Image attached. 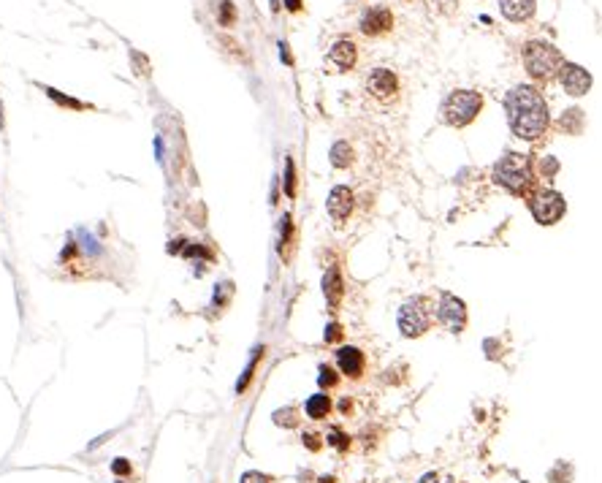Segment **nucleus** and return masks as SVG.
Instances as JSON below:
<instances>
[{
  "label": "nucleus",
  "instance_id": "2",
  "mask_svg": "<svg viewBox=\"0 0 602 483\" xmlns=\"http://www.w3.org/2000/svg\"><path fill=\"white\" fill-rule=\"evenodd\" d=\"M494 179L497 185H502L505 190L516 193V196H526L534 187V172H532V161L521 152H508L497 161L494 166Z\"/></svg>",
  "mask_w": 602,
  "mask_h": 483
},
{
  "label": "nucleus",
  "instance_id": "1",
  "mask_svg": "<svg viewBox=\"0 0 602 483\" xmlns=\"http://www.w3.org/2000/svg\"><path fill=\"white\" fill-rule=\"evenodd\" d=\"M505 112H508V125L523 141H537L548 131V106L543 95L532 85H518L508 92L505 98Z\"/></svg>",
  "mask_w": 602,
  "mask_h": 483
},
{
  "label": "nucleus",
  "instance_id": "31",
  "mask_svg": "<svg viewBox=\"0 0 602 483\" xmlns=\"http://www.w3.org/2000/svg\"><path fill=\"white\" fill-rule=\"evenodd\" d=\"M557 169H559L557 161H543V172H546V174H551V172H557Z\"/></svg>",
  "mask_w": 602,
  "mask_h": 483
},
{
  "label": "nucleus",
  "instance_id": "24",
  "mask_svg": "<svg viewBox=\"0 0 602 483\" xmlns=\"http://www.w3.org/2000/svg\"><path fill=\"white\" fill-rule=\"evenodd\" d=\"M329 445H334L337 451H347L350 448V438L344 435L342 429H334V432H329Z\"/></svg>",
  "mask_w": 602,
  "mask_h": 483
},
{
  "label": "nucleus",
  "instance_id": "28",
  "mask_svg": "<svg viewBox=\"0 0 602 483\" xmlns=\"http://www.w3.org/2000/svg\"><path fill=\"white\" fill-rule=\"evenodd\" d=\"M418 483H456L450 475H445V473H429V475H424Z\"/></svg>",
  "mask_w": 602,
  "mask_h": 483
},
{
  "label": "nucleus",
  "instance_id": "35",
  "mask_svg": "<svg viewBox=\"0 0 602 483\" xmlns=\"http://www.w3.org/2000/svg\"><path fill=\"white\" fill-rule=\"evenodd\" d=\"M117 483H125V481H117Z\"/></svg>",
  "mask_w": 602,
  "mask_h": 483
},
{
  "label": "nucleus",
  "instance_id": "3",
  "mask_svg": "<svg viewBox=\"0 0 602 483\" xmlns=\"http://www.w3.org/2000/svg\"><path fill=\"white\" fill-rule=\"evenodd\" d=\"M564 65V57L554 44L548 41H526L523 44V68L532 79H551L554 74H559Z\"/></svg>",
  "mask_w": 602,
  "mask_h": 483
},
{
  "label": "nucleus",
  "instance_id": "9",
  "mask_svg": "<svg viewBox=\"0 0 602 483\" xmlns=\"http://www.w3.org/2000/svg\"><path fill=\"white\" fill-rule=\"evenodd\" d=\"M358 28H361V33L369 36V39L386 36V33H391V28H393V14H391V8H386V6H369V8H364V14H361V19H358Z\"/></svg>",
  "mask_w": 602,
  "mask_h": 483
},
{
  "label": "nucleus",
  "instance_id": "21",
  "mask_svg": "<svg viewBox=\"0 0 602 483\" xmlns=\"http://www.w3.org/2000/svg\"><path fill=\"white\" fill-rule=\"evenodd\" d=\"M337 380H340L337 369H334L331 364H320V378H318V383H320L323 389H331V386H337Z\"/></svg>",
  "mask_w": 602,
  "mask_h": 483
},
{
  "label": "nucleus",
  "instance_id": "15",
  "mask_svg": "<svg viewBox=\"0 0 602 483\" xmlns=\"http://www.w3.org/2000/svg\"><path fill=\"white\" fill-rule=\"evenodd\" d=\"M331 410H334V402H331V396H326V394H312L307 399V404H304V413H307L312 421L329 418Z\"/></svg>",
  "mask_w": 602,
  "mask_h": 483
},
{
  "label": "nucleus",
  "instance_id": "4",
  "mask_svg": "<svg viewBox=\"0 0 602 483\" xmlns=\"http://www.w3.org/2000/svg\"><path fill=\"white\" fill-rule=\"evenodd\" d=\"M483 109V95L475 90H453L445 101H442V120L453 128H464L470 125L475 117Z\"/></svg>",
  "mask_w": 602,
  "mask_h": 483
},
{
  "label": "nucleus",
  "instance_id": "16",
  "mask_svg": "<svg viewBox=\"0 0 602 483\" xmlns=\"http://www.w3.org/2000/svg\"><path fill=\"white\" fill-rule=\"evenodd\" d=\"M323 294H326V302H329L331 307L340 305V299H342V274H340L337 266H331V269L326 271V277H323Z\"/></svg>",
  "mask_w": 602,
  "mask_h": 483
},
{
  "label": "nucleus",
  "instance_id": "12",
  "mask_svg": "<svg viewBox=\"0 0 602 483\" xmlns=\"http://www.w3.org/2000/svg\"><path fill=\"white\" fill-rule=\"evenodd\" d=\"M337 367H340V372H342L344 378L358 380V378L364 375V369H366L364 351H358V348H353V345L340 348V351H337Z\"/></svg>",
  "mask_w": 602,
  "mask_h": 483
},
{
  "label": "nucleus",
  "instance_id": "19",
  "mask_svg": "<svg viewBox=\"0 0 602 483\" xmlns=\"http://www.w3.org/2000/svg\"><path fill=\"white\" fill-rule=\"evenodd\" d=\"M260 358H263V348H256V351H253V361L247 364V369H245V375H242V380L236 383V391H239V394H242V391H245V389L250 386V380H253V375H256V367H258V361H260Z\"/></svg>",
  "mask_w": 602,
  "mask_h": 483
},
{
  "label": "nucleus",
  "instance_id": "14",
  "mask_svg": "<svg viewBox=\"0 0 602 483\" xmlns=\"http://www.w3.org/2000/svg\"><path fill=\"white\" fill-rule=\"evenodd\" d=\"M499 11L510 22H526L534 14V0H499Z\"/></svg>",
  "mask_w": 602,
  "mask_h": 483
},
{
  "label": "nucleus",
  "instance_id": "26",
  "mask_svg": "<svg viewBox=\"0 0 602 483\" xmlns=\"http://www.w3.org/2000/svg\"><path fill=\"white\" fill-rule=\"evenodd\" d=\"M112 473H114V475H130L133 467H130L128 459H114V462H112Z\"/></svg>",
  "mask_w": 602,
  "mask_h": 483
},
{
  "label": "nucleus",
  "instance_id": "6",
  "mask_svg": "<svg viewBox=\"0 0 602 483\" xmlns=\"http://www.w3.org/2000/svg\"><path fill=\"white\" fill-rule=\"evenodd\" d=\"M564 196L557 190H537L534 196H529V212L540 225H554L564 218Z\"/></svg>",
  "mask_w": 602,
  "mask_h": 483
},
{
  "label": "nucleus",
  "instance_id": "27",
  "mask_svg": "<svg viewBox=\"0 0 602 483\" xmlns=\"http://www.w3.org/2000/svg\"><path fill=\"white\" fill-rule=\"evenodd\" d=\"M304 445H307L309 451H320V448H323V438L315 435V432H304Z\"/></svg>",
  "mask_w": 602,
  "mask_h": 483
},
{
  "label": "nucleus",
  "instance_id": "7",
  "mask_svg": "<svg viewBox=\"0 0 602 483\" xmlns=\"http://www.w3.org/2000/svg\"><path fill=\"white\" fill-rule=\"evenodd\" d=\"M366 95L377 103H393L399 98V76L391 71V68H372L366 82Z\"/></svg>",
  "mask_w": 602,
  "mask_h": 483
},
{
  "label": "nucleus",
  "instance_id": "30",
  "mask_svg": "<svg viewBox=\"0 0 602 483\" xmlns=\"http://www.w3.org/2000/svg\"><path fill=\"white\" fill-rule=\"evenodd\" d=\"M242 483H269V478L263 473H245L242 475Z\"/></svg>",
  "mask_w": 602,
  "mask_h": 483
},
{
  "label": "nucleus",
  "instance_id": "18",
  "mask_svg": "<svg viewBox=\"0 0 602 483\" xmlns=\"http://www.w3.org/2000/svg\"><path fill=\"white\" fill-rule=\"evenodd\" d=\"M353 158H355V152H353V147H350L347 141H337V144L331 147V166L347 169V166L353 163Z\"/></svg>",
  "mask_w": 602,
  "mask_h": 483
},
{
  "label": "nucleus",
  "instance_id": "22",
  "mask_svg": "<svg viewBox=\"0 0 602 483\" xmlns=\"http://www.w3.org/2000/svg\"><path fill=\"white\" fill-rule=\"evenodd\" d=\"M274 424H280V427H296V424H299V418H296V410H293V407L277 410V413H274Z\"/></svg>",
  "mask_w": 602,
  "mask_h": 483
},
{
  "label": "nucleus",
  "instance_id": "34",
  "mask_svg": "<svg viewBox=\"0 0 602 483\" xmlns=\"http://www.w3.org/2000/svg\"><path fill=\"white\" fill-rule=\"evenodd\" d=\"M431 3H437V6H445V3H450V0H431Z\"/></svg>",
  "mask_w": 602,
  "mask_h": 483
},
{
  "label": "nucleus",
  "instance_id": "32",
  "mask_svg": "<svg viewBox=\"0 0 602 483\" xmlns=\"http://www.w3.org/2000/svg\"><path fill=\"white\" fill-rule=\"evenodd\" d=\"M288 11H301V0H285Z\"/></svg>",
  "mask_w": 602,
  "mask_h": 483
},
{
  "label": "nucleus",
  "instance_id": "17",
  "mask_svg": "<svg viewBox=\"0 0 602 483\" xmlns=\"http://www.w3.org/2000/svg\"><path fill=\"white\" fill-rule=\"evenodd\" d=\"M39 88L54 101V103H60V106H68V109H74V112H85V109H92L90 103H85V101H76V98H71V95H63L60 90H54V88H43V85H39Z\"/></svg>",
  "mask_w": 602,
  "mask_h": 483
},
{
  "label": "nucleus",
  "instance_id": "20",
  "mask_svg": "<svg viewBox=\"0 0 602 483\" xmlns=\"http://www.w3.org/2000/svg\"><path fill=\"white\" fill-rule=\"evenodd\" d=\"M291 236H293V223H291V215H285V218H282V231H280V256H282V258H288Z\"/></svg>",
  "mask_w": 602,
  "mask_h": 483
},
{
  "label": "nucleus",
  "instance_id": "23",
  "mask_svg": "<svg viewBox=\"0 0 602 483\" xmlns=\"http://www.w3.org/2000/svg\"><path fill=\"white\" fill-rule=\"evenodd\" d=\"M285 193L293 198L296 196V169H293V161L288 158L285 161Z\"/></svg>",
  "mask_w": 602,
  "mask_h": 483
},
{
  "label": "nucleus",
  "instance_id": "33",
  "mask_svg": "<svg viewBox=\"0 0 602 483\" xmlns=\"http://www.w3.org/2000/svg\"><path fill=\"white\" fill-rule=\"evenodd\" d=\"M0 131H3V103H0Z\"/></svg>",
  "mask_w": 602,
  "mask_h": 483
},
{
  "label": "nucleus",
  "instance_id": "29",
  "mask_svg": "<svg viewBox=\"0 0 602 483\" xmlns=\"http://www.w3.org/2000/svg\"><path fill=\"white\" fill-rule=\"evenodd\" d=\"M340 334H342V326H340V323H329V329H326V342L340 340Z\"/></svg>",
  "mask_w": 602,
  "mask_h": 483
},
{
  "label": "nucleus",
  "instance_id": "25",
  "mask_svg": "<svg viewBox=\"0 0 602 483\" xmlns=\"http://www.w3.org/2000/svg\"><path fill=\"white\" fill-rule=\"evenodd\" d=\"M233 22V6H231V0H222V6H220V25H231Z\"/></svg>",
  "mask_w": 602,
  "mask_h": 483
},
{
  "label": "nucleus",
  "instance_id": "13",
  "mask_svg": "<svg viewBox=\"0 0 602 483\" xmlns=\"http://www.w3.org/2000/svg\"><path fill=\"white\" fill-rule=\"evenodd\" d=\"M355 60H358V49H355L353 41H347V39L337 41V44L329 49V63H331L337 71H342V74L344 71H353Z\"/></svg>",
  "mask_w": 602,
  "mask_h": 483
},
{
  "label": "nucleus",
  "instance_id": "5",
  "mask_svg": "<svg viewBox=\"0 0 602 483\" xmlns=\"http://www.w3.org/2000/svg\"><path fill=\"white\" fill-rule=\"evenodd\" d=\"M431 312H434V309H431L426 296H410V299L399 307V318H396L399 331H402L404 337H410V340L426 334L431 326Z\"/></svg>",
  "mask_w": 602,
  "mask_h": 483
},
{
  "label": "nucleus",
  "instance_id": "8",
  "mask_svg": "<svg viewBox=\"0 0 602 483\" xmlns=\"http://www.w3.org/2000/svg\"><path fill=\"white\" fill-rule=\"evenodd\" d=\"M437 320L448 329V331H453V334H461L464 331V326H467V305L459 299V296H453V294H442L439 296V305H437Z\"/></svg>",
  "mask_w": 602,
  "mask_h": 483
},
{
  "label": "nucleus",
  "instance_id": "10",
  "mask_svg": "<svg viewBox=\"0 0 602 483\" xmlns=\"http://www.w3.org/2000/svg\"><path fill=\"white\" fill-rule=\"evenodd\" d=\"M559 82L567 95H586L589 88H592V74L575 63H564L559 68Z\"/></svg>",
  "mask_w": 602,
  "mask_h": 483
},
{
  "label": "nucleus",
  "instance_id": "11",
  "mask_svg": "<svg viewBox=\"0 0 602 483\" xmlns=\"http://www.w3.org/2000/svg\"><path fill=\"white\" fill-rule=\"evenodd\" d=\"M326 209H329V218L334 220V223H344V220L353 215V209H355V196H353V190L344 187V185H337V187L329 193Z\"/></svg>",
  "mask_w": 602,
  "mask_h": 483
}]
</instances>
